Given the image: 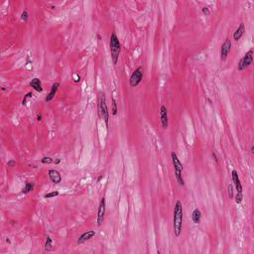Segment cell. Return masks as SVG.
<instances>
[{"label":"cell","instance_id":"obj_16","mask_svg":"<svg viewBox=\"0 0 254 254\" xmlns=\"http://www.w3.org/2000/svg\"><path fill=\"white\" fill-rule=\"evenodd\" d=\"M192 220L194 221V223H196V224H199L201 222V211L199 210V208H195L194 210L193 214H192Z\"/></svg>","mask_w":254,"mask_h":254},{"label":"cell","instance_id":"obj_22","mask_svg":"<svg viewBox=\"0 0 254 254\" xmlns=\"http://www.w3.org/2000/svg\"><path fill=\"white\" fill-rule=\"evenodd\" d=\"M54 162V160L52 159L51 157H43L41 159V163L42 164H51V163H53Z\"/></svg>","mask_w":254,"mask_h":254},{"label":"cell","instance_id":"obj_27","mask_svg":"<svg viewBox=\"0 0 254 254\" xmlns=\"http://www.w3.org/2000/svg\"><path fill=\"white\" fill-rule=\"evenodd\" d=\"M32 95H32V92H28V93H27L26 96L24 97V99L22 100V104H23V105H25V104H26V101H27V99L29 98V97L32 96Z\"/></svg>","mask_w":254,"mask_h":254},{"label":"cell","instance_id":"obj_18","mask_svg":"<svg viewBox=\"0 0 254 254\" xmlns=\"http://www.w3.org/2000/svg\"><path fill=\"white\" fill-rule=\"evenodd\" d=\"M175 176H176L177 182L179 183V185L182 187L185 186V180L183 178V172H175Z\"/></svg>","mask_w":254,"mask_h":254},{"label":"cell","instance_id":"obj_31","mask_svg":"<svg viewBox=\"0 0 254 254\" xmlns=\"http://www.w3.org/2000/svg\"><path fill=\"white\" fill-rule=\"evenodd\" d=\"M250 152H251V154H253V153H254V146H252V147H251V150H250Z\"/></svg>","mask_w":254,"mask_h":254},{"label":"cell","instance_id":"obj_10","mask_svg":"<svg viewBox=\"0 0 254 254\" xmlns=\"http://www.w3.org/2000/svg\"><path fill=\"white\" fill-rule=\"evenodd\" d=\"M95 235H96V232L95 230H88V231L83 232L78 239V244H82V243L86 242L88 240H89V239H92V237H95Z\"/></svg>","mask_w":254,"mask_h":254},{"label":"cell","instance_id":"obj_32","mask_svg":"<svg viewBox=\"0 0 254 254\" xmlns=\"http://www.w3.org/2000/svg\"><path fill=\"white\" fill-rule=\"evenodd\" d=\"M60 162H61V160H60V159H58L57 161H54V163H56V164H59V163H60Z\"/></svg>","mask_w":254,"mask_h":254},{"label":"cell","instance_id":"obj_26","mask_svg":"<svg viewBox=\"0 0 254 254\" xmlns=\"http://www.w3.org/2000/svg\"><path fill=\"white\" fill-rule=\"evenodd\" d=\"M201 11H203L204 13V15H206V16H208L211 14V11H210V9H208V7H203V9H201Z\"/></svg>","mask_w":254,"mask_h":254},{"label":"cell","instance_id":"obj_19","mask_svg":"<svg viewBox=\"0 0 254 254\" xmlns=\"http://www.w3.org/2000/svg\"><path fill=\"white\" fill-rule=\"evenodd\" d=\"M52 249H53V241H52V238L50 236H47L46 242H45V250L46 251H51Z\"/></svg>","mask_w":254,"mask_h":254},{"label":"cell","instance_id":"obj_9","mask_svg":"<svg viewBox=\"0 0 254 254\" xmlns=\"http://www.w3.org/2000/svg\"><path fill=\"white\" fill-rule=\"evenodd\" d=\"M171 159H172V163H173L175 172H183L184 166L182 163H181L180 159L178 158V155H177L175 152H171Z\"/></svg>","mask_w":254,"mask_h":254},{"label":"cell","instance_id":"obj_11","mask_svg":"<svg viewBox=\"0 0 254 254\" xmlns=\"http://www.w3.org/2000/svg\"><path fill=\"white\" fill-rule=\"evenodd\" d=\"M48 175H49V178L52 181V183L54 184H60L62 182V176L59 171L57 170H49L48 172Z\"/></svg>","mask_w":254,"mask_h":254},{"label":"cell","instance_id":"obj_1","mask_svg":"<svg viewBox=\"0 0 254 254\" xmlns=\"http://www.w3.org/2000/svg\"><path fill=\"white\" fill-rule=\"evenodd\" d=\"M183 204L180 201H177L173 211V229L176 237H179L183 230Z\"/></svg>","mask_w":254,"mask_h":254},{"label":"cell","instance_id":"obj_21","mask_svg":"<svg viewBox=\"0 0 254 254\" xmlns=\"http://www.w3.org/2000/svg\"><path fill=\"white\" fill-rule=\"evenodd\" d=\"M57 196H59V192H57V191H54V192L46 194L44 196V198H45V199H52V198H55V197H57Z\"/></svg>","mask_w":254,"mask_h":254},{"label":"cell","instance_id":"obj_15","mask_svg":"<svg viewBox=\"0 0 254 254\" xmlns=\"http://www.w3.org/2000/svg\"><path fill=\"white\" fill-rule=\"evenodd\" d=\"M30 86H32V88L36 90L38 92H43V86H42V83L41 81L38 78H34L32 81L30 82Z\"/></svg>","mask_w":254,"mask_h":254},{"label":"cell","instance_id":"obj_25","mask_svg":"<svg viewBox=\"0 0 254 254\" xmlns=\"http://www.w3.org/2000/svg\"><path fill=\"white\" fill-rule=\"evenodd\" d=\"M28 18H29V15H28L27 10H24V11L22 12V14H21V19H22L24 22H27Z\"/></svg>","mask_w":254,"mask_h":254},{"label":"cell","instance_id":"obj_2","mask_svg":"<svg viewBox=\"0 0 254 254\" xmlns=\"http://www.w3.org/2000/svg\"><path fill=\"white\" fill-rule=\"evenodd\" d=\"M109 48H110L111 60H112L113 65L115 66V65H117L118 60H119V56L121 53V44L115 33L111 34L110 41H109Z\"/></svg>","mask_w":254,"mask_h":254},{"label":"cell","instance_id":"obj_14","mask_svg":"<svg viewBox=\"0 0 254 254\" xmlns=\"http://www.w3.org/2000/svg\"><path fill=\"white\" fill-rule=\"evenodd\" d=\"M245 32V26H244V24L243 23H240L239 24V26L237 27V29H236L234 31V33H233V40L234 41H238V40H240L241 39V37L243 36V34H244Z\"/></svg>","mask_w":254,"mask_h":254},{"label":"cell","instance_id":"obj_23","mask_svg":"<svg viewBox=\"0 0 254 254\" xmlns=\"http://www.w3.org/2000/svg\"><path fill=\"white\" fill-rule=\"evenodd\" d=\"M227 193H228V197L229 199H233V187L232 185H228L227 186Z\"/></svg>","mask_w":254,"mask_h":254},{"label":"cell","instance_id":"obj_3","mask_svg":"<svg viewBox=\"0 0 254 254\" xmlns=\"http://www.w3.org/2000/svg\"><path fill=\"white\" fill-rule=\"evenodd\" d=\"M98 114L99 117L103 119V121L105 122L106 126H108V122H109V112H108V108H107V104H106V98H105V95L103 92L99 93L98 96Z\"/></svg>","mask_w":254,"mask_h":254},{"label":"cell","instance_id":"obj_8","mask_svg":"<svg viewBox=\"0 0 254 254\" xmlns=\"http://www.w3.org/2000/svg\"><path fill=\"white\" fill-rule=\"evenodd\" d=\"M160 122H161L162 127L164 129H167L169 126V115H168V109L165 105H161L160 107Z\"/></svg>","mask_w":254,"mask_h":254},{"label":"cell","instance_id":"obj_5","mask_svg":"<svg viewBox=\"0 0 254 254\" xmlns=\"http://www.w3.org/2000/svg\"><path fill=\"white\" fill-rule=\"evenodd\" d=\"M142 79H143V68L140 66V67H138L130 76L129 85H130V86H132V88H136L139 83L142 82Z\"/></svg>","mask_w":254,"mask_h":254},{"label":"cell","instance_id":"obj_6","mask_svg":"<svg viewBox=\"0 0 254 254\" xmlns=\"http://www.w3.org/2000/svg\"><path fill=\"white\" fill-rule=\"evenodd\" d=\"M105 213H106V200H105V198H102V199L100 200L98 211H97L96 222H97V225H98V227H100V225L103 223L104 217H105Z\"/></svg>","mask_w":254,"mask_h":254},{"label":"cell","instance_id":"obj_20","mask_svg":"<svg viewBox=\"0 0 254 254\" xmlns=\"http://www.w3.org/2000/svg\"><path fill=\"white\" fill-rule=\"evenodd\" d=\"M117 111H118V108H117L116 100L114 98H112V108H111V114H112L113 116H115L117 114Z\"/></svg>","mask_w":254,"mask_h":254},{"label":"cell","instance_id":"obj_17","mask_svg":"<svg viewBox=\"0 0 254 254\" xmlns=\"http://www.w3.org/2000/svg\"><path fill=\"white\" fill-rule=\"evenodd\" d=\"M34 183H31V182H27L26 183V185L25 187L23 188V190H22V193L23 194H29L30 192H32V191L34 190Z\"/></svg>","mask_w":254,"mask_h":254},{"label":"cell","instance_id":"obj_24","mask_svg":"<svg viewBox=\"0 0 254 254\" xmlns=\"http://www.w3.org/2000/svg\"><path fill=\"white\" fill-rule=\"evenodd\" d=\"M243 200V195L242 193H237V195L235 196V203L236 204H241V201Z\"/></svg>","mask_w":254,"mask_h":254},{"label":"cell","instance_id":"obj_30","mask_svg":"<svg viewBox=\"0 0 254 254\" xmlns=\"http://www.w3.org/2000/svg\"><path fill=\"white\" fill-rule=\"evenodd\" d=\"M37 120H38V121H41V120H42V115H41V114H37Z\"/></svg>","mask_w":254,"mask_h":254},{"label":"cell","instance_id":"obj_29","mask_svg":"<svg viewBox=\"0 0 254 254\" xmlns=\"http://www.w3.org/2000/svg\"><path fill=\"white\" fill-rule=\"evenodd\" d=\"M211 155H213V158H214V161L217 163V155H215V153H214V152H213V153H211Z\"/></svg>","mask_w":254,"mask_h":254},{"label":"cell","instance_id":"obj_28","mask_svg":"<svg viewBox=\"0 0 254 254\" xmlns=\"http://www.w3.org/2000/svg\"><path fill=\"white\" fill-rule=\"evenodd\" d=\"M15 164H16V162L14 161V160H10V161L7 163V166H8V167H13Z\"/></svg>","mask_w":254,"mask_h":254},{"label":"cell","instance_id":"obj_7","mask_svg":"<svg viewBox=\"0 0 254 254\" xmlns=\"http://www.w3.org/2000/svg\"><path fill=\"white\" fill-rule=\"evenodd\" d=\"M231 47H232V43L229 39H225V41L222 43L221 47H220V60L223 62L227 59L229 53L231 51Z\"/></svg>","mask_w":254,"mask_h":254},{"label":"cell","instance_id":"obj_13","mask_svg":"<svg viewBox=\"0 0 254 254\" xmlns=\"http://www.w3.org/2000/svg\"><path fill=\"white\" fill-rule=\"evenodd\" d=\"M59 88H60V83H59V82H54L53 85H52V88H51V92L48 93V95L46 96V98H45V101H46V102L51 101V100L55 97Z\"/></svg>","mask_w":254,"mask_h":254},{"label":"cell","instance_id":"obj_4","mask_svg":"<svg viewBox=\"0 0 254 254\" xmlns=\"http://www.w3.org/2000/svg\"><path fill=\"white\" fill-rule=\"evenodd\" d=\"M253 63V50H249L243 57L240 59V61L238 62L237 69L239 72L243 71V69L249 68Z\"/></svg>","mask_w":254,"mask_h":254},{"label":"cell","instance_id":"obj_12","mask_svg":"<svg viewBox=\"0 0 254 254\" xmlns=\"http://www.w3.org/2000/svg\"><path fill=\"white\" fill-rule=\"evenodd\" d=\"M231 177H232V182H233V184H234L237 193H242V191H243L242 190V185H241L240 179H239L238 173L236 170H233V171L231 172Z\"/></svg>","mask_w":254,"mask_h":254}]
</instances>
